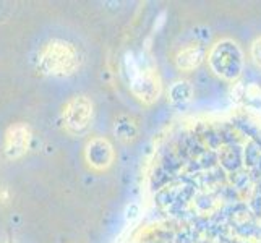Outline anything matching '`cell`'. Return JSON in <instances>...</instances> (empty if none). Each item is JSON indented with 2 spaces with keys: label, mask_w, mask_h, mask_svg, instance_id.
I'll use <instances>...</instances> for the list:
<instances>
[{
  "label": "cell",
  "mask_w": 261,
  "mask_h": 243,
  "mask_svg": "<svg viewBox=\"0 0 261 243\" xmlns=\"http://www.w3.org/2000/svg\"><path fill=\"white\" fill-rule=\"evenodd\" d=\"M38 67L44 75L49 76H70L80 67L78 49L64 39H52L44 44L38 53Z\"/></svg>",
  "instance_id": "1"
},
{
  "label": "cell",
  "mask_w": 261,
  "mask_h": 243,
  "mask_svg": "<svg viewBox=\"0 0 261 243\" xmlns=\"http://www.w3.org/2000/svg\"><path fill=\"white\" fill-rule=\"evenodd\" d=\"M208 62L214 75L226 81L239 79L245 65L244 52L232 39H222L216 42L208 56Z\"/></svg>",
  "instance_id": "2"
},
{
  "label": "cell",
  "mask_w": 261,
  "mask_h": 243,
  "mask_svg": "<svg viewBox=\"0 0 261 243\" xmlns=\"http://www.w3.org/2000/svg\"><path fill=\"white\" fill-rule=\"evenodd\" d=\"M125 62H127V75L133 96L145 104H152L158 101L163 86H161L159 75L154 68L141 64L137 59H133V56H128Z\"/></svg>",
  "instance_id": "3"
},
{
  "label": "cell",
  "mask_w": 261,
  "mask_h": 243,
  "mask_svg": "<svg viewBox=\"0 0 261 243\" xmlns=\"http://www.w3.org/2000/svg\"><path fill=\"white\" fill-rule=\"evenodd\" d=\"M62 119L68 131L83 133L93 120V102L86 96H75L65 104Z\"/></svg>",
  "instance_id": "4"
},
{
  "label": "cell",
  "mask_w": 261,
  "mask_h": 243,
  "mask_svg": "<svg viewBox=\"0 0 261 243\" xmlns=\"http://www.w3.org/2000/svg\"><path fill=\"white\" fill-rule=\"evenodd\" d=\"M31 145V130L24 123H15L5 133L4 152L8 159L21 157Z\"/></svg>",
  "instance_id": "5"
},
{
  "label": "cell",
  "mask_w": 261,
  "mask_h": 243,
  "mask_svg": "<svg viewBox=\"0 0 261 243\" xmlns=\"http://www.w3.org/2000/svg\"><path fill=\"white\" fill-rule=\"evenodd\" d=\"M85 156L88 164L97 169V170H104L109 167L114 162V149L112 145L106 138H93L91 141L86 145Z\"/></svg>",
  "instance_id": "6"
},
{
  "label": "cell",
  "mask_w": 261,
  "mask_h": 243,
  "mask_svg": "<svg viewBox=\"0 0 261 243\" xmlns=\"http://www.w3.org/2000/svg\"><path fill=\"white\" fill-rule=\"evenodd\" d=\"M232 99L244 107L261 111V88L255 83H237L232 89Z\"/></svg>",
  "instance_id": "7"
},
{
  "label": "cell",
  "mask_w": 261,
  "mask_h": 243,
  "mask_svg": "<svg viewBox=\"0 0 261 243\" xmlns=\"http://www.w3.org/2000/svg\"><path fill=\"white\" fill-rule=\"evenodd\" d=\"M204 60V49L201 46H187L184 47L177 53L175 57V64L180 70H185V71H190L198 68Z\"/></svg>",
  "instance_id": "8"
},
{
  "label": "cell",
  "mask_w": 261,
  "mask_h": 243,
  "mask_svg": "<svg viewBox=\"0 0 261 243\" xmlns=\"http://www.w3.org/2000/svg\"><path fill=\"white\" fill-rule=\"evenodd\" d=\"M193 96V88L190 86L188 81H177L169 89V101L177 109H184L192 101Z\"/></svg>",
  "instance_id": "9"
},
{
  "label": "cell",
  "mask_w": 261,
  "mask_h": 243,
  "mask_svg": "<svg viewBox=\"0 0 261 243\" xmlns=\"http://www.w3.org/2000/svg\"><path fill=\"white\" fill-rule=\"evenodd\" d=\"M114 131L122 141H130L137 137L138 128H137V125H135L133 119H130V117H127V115H122L115 120Z\"/></svg>",
  "instance_id": "10"
},
{
  "label": "cell",
  "mask_w": 261,
  "mask_h": 243,
  "mask_svg": "<svg viewBox=\"0 0 261 243\" xmlns=\"http://www.w3.org/2000/svg\"><path fill=\"white\" fill-rule=\"evenodd\" d=\"M250 56H251V60H253V64L258 68H261V36H259V38H256L253 41V44H251Z\"/></svg>",
  "instance_id": "11"
}]
</instances>
